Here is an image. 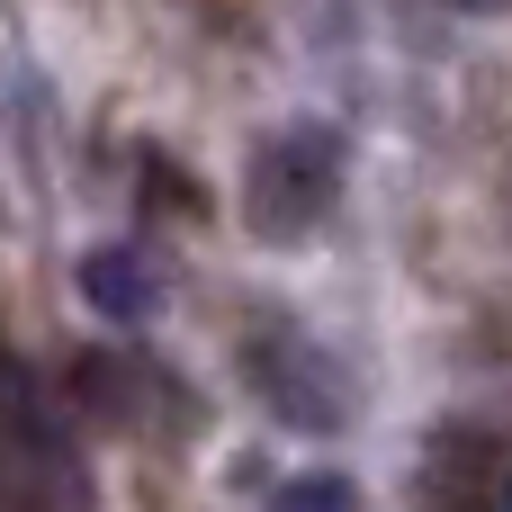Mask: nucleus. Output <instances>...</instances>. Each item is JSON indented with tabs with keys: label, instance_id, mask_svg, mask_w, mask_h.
<instances>
[{
	"label": "nucleus",
	"instance_id": "f257e3e1",
	"mask_svg": "<svg viewBox=\"0 0 512 512\" xmlns=\"http://www.w3.org/2000/svg\"><path fill=\"white\" fill-rule=\"evenodd\" d=\"M342 135L324 117H297V126H270L252 153H243V225L261 243H306L333 207H342Z\"/></svg>",
	"mask_w": 512,
	"mask_h": 512
},
{
	"label": "nucleus",
	"instance_id": "f03ea898",
	"mask_svg": "<svg viewBox=\"0 0 512 512\" xmlns=\"http://www.w3.org/2000/svg\"><path fill=\"white\" fill-rule=\"evenodd\" d=\"M234 360H243V387H252L288 432H342V423L360 414L351 369H342L306 324H288V315H252Z\"/></svg>",
	"mask_w": 512,
	"mask_h": 512
},
{
	"label": "nucleus",
	"instance_id": "7ed1b4c3",
	"mask_svg": "<svg viewBox=\"0 0 512 512\" xmlns=\"http://www.w3.org/2000/svg\"><path fill=\"white\" fill-rule=\"evenodd\" d=\"M0 468L27 477L54 512H90V459H81V432L63 414V396L18 360L0 351Z\"/></svg>",
	"mask_w": 512,
	"mask_h": 512
},
{
	"label": "nucleus",
	"instance_id": "20e7f679",
	"mask_svg": "<svg viewBox=\"0 0 512 512\" xmlns=\"http://www.w3.org/2000/svg\"><path fill=\"white\" fill-rule=\"evenodd\" d=\"M63 414L90 432H189V387L135 351H81L63 369Z\"/></svg>",
	"mask_w": 512,
	"mask_h": 512
},
{
	"label": "nucleus",
	"instance_id": "39448f33",
	"mask_svg": "<svg viewBox=\"0 0 512 512\" xmlns=\"http://www.w3.org/2000/svg\"><path fill=\"white\" fill-rule=\"evenodd\" d=\"M423 512H512V441L486 423H450L423 450Z\"/></svg>",
	"mask_w": 512,
	"mask_h": 512
},
{
	"label": "nucleus",
	"instance_id": "423d86ee",
	"mask_svg": "<svg viewBox=\"0 0 512 512\" xmlns=\"http://www.w3.org/2000/svg\"><path fill=\"white\" fill-rule=\"evenodd\" d=\"M81 297H90L108 324H144L162 288H153V270H144V252H135V243H99V252L81 261Z\"/></svg>",
	"mask_w": 512,
	"mask_h": 512
},
{
	"label": "nucleus",
	"instance_id": "0eeeda50",
	"mask_svg": "<svg viewBox=\"0 0 512 512\" xmlns=\"http://www.w3.org/2000/svg\"><path fill=\"white\" fill-rule=\"evenodd\" d=\"M144 207H162V216H207L189 162H171V153H153V144H144Z\"/></svg>",
	"mask_w": 512,
	"mask_h": 512
},
{
	"label": "nucleus",
	"instance_id": "6e6552de",
	"mask_svg": "<svg viewBox=\"0 0 512 512\" xmlns=\"http://www.w3.org/2000/svg\"><path fill=\"white\" fill-rule=\"evenodd\" d=\"M270 512H360V486L351 477H333V468H315V477H288Z\"/></svg>",
	"mask_w": 512,
	"mask_h": 512
},
{
	"label": "nucleus",
	"instance_id": "1a4fd4ad",
	"mask_svg": "<svg viewBox=\"0 0 512 512\" xmlns=\"http://www.w3.org/2000/svg\"><path fill=\"white\" fill-rule=\"evenodd\" d=\"M441 9H459V18H504L512 0H441Z\"/></svg>",
	"mask_w": 512,
	"mask_h": 512
}]
</instances>
